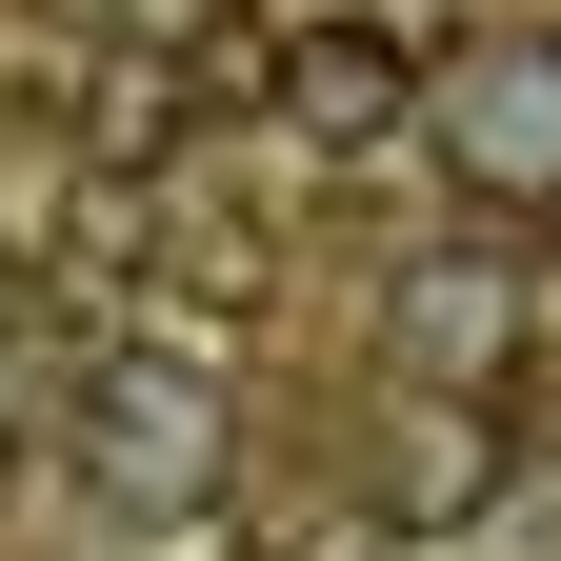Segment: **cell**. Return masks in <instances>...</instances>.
Masks as SVG:
<instances>
[{
	"mask_svg": "<svg viewBox=\"0 0 561 561\" xmlns=\"http://www.w3.org/2000/svg\"><path fill=\"white\" fill-rule=\"evenodd\" d=\"M60 461H81L121 522H201L221 502V401H201V362H81Z\"/></svg>",
	"mask_w": 561,
	"mask_h": 561,
	"instance_id": "cell-1",
	"label": "cell"
},
{
	"mask_svg": "<svg viewBox=\"0 0 561 561\" xmlns=\"http://www.w3.org/2000/svg\"><path fill=\"white\" fill-rule=\"evenodd\" d=\"M301 161H381V140L421 121V60L381 41V21H261V81H241Z\"/></svg>",
	"mask_w": 561,
	"mask_h": 561,
	"instance_id": "cell-2",
	"label": "cell"
},
{
	"mask_svg": "<svg viewBox=\"0 0 561 561\" xmlns=\"http://www.w3.org/2000/svg\"><path fill=\"white\" fill-rule=\"evenodd\" d=\"M421 121H442V161L481 201H561V41H502V60H461V81H421Z\"/></svg>",
	"mask_w": 561,
	"mask_h": 561,
	"instance_id": "cell-3",
	"label": "cell"
},
{
	"mask_svg": "<svg viewBox=\"0 0 561 561\" xmlns=\"http://www.w3.org/2000/svg\"><path fill=\"white\" fill-rule=\"evenodd\" d=\"M362 502H381L401 541H442V522H481V502H502V401H481V381H461V401L421 381V401H401V442L362 461Z\"/></svg>",
	"mask_w": 561,
	"mask_h": 561,
	"instance_id": "cell-4",
	"label": "cell"
},
{
	"mask_svg": "<svg viewBox=\"0 0 561 561\" xmlns=\"http://www.w3.org/2000/svg\"><path fill=\"white\" fill-rule=\"evenodd\" d=\"M502 341H522V261H421L401 280V362L421 381H502Z\"/></svg>",
	"mask_w": 561,
	"mask_h": 561,
	"instance_id": "cell-5",
	"label": "cell"
},
{
	"mask_svg": "<svg viewBox=\"0 0 561 561\" xmlns=\"http://www.w3.org/2000/svg\"><path fill=\"white\" fill-rule=\"evenodd\" d=\"M81 140H101V161H161V140H181V60H101V81H81Z\"/></svg>",
	"mask_w": 561,
	"mask_h": 561,
	"instance_id": "cell-6",
	"label": "cell"
}]
</instances>
